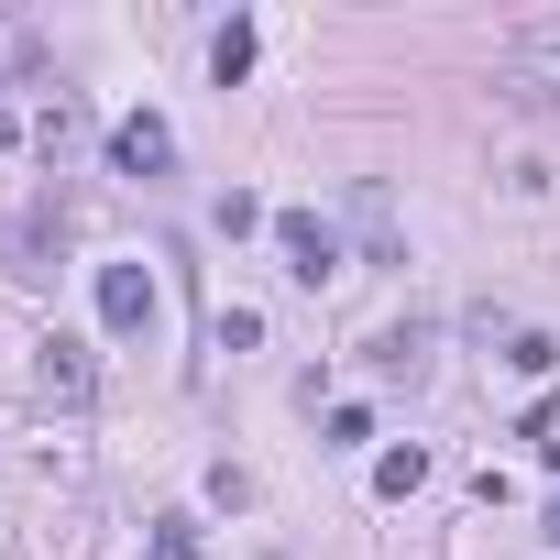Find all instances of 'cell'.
Returning a JSON list of instances; mask_svg holds the SVG:
<instances>
[{"mask_svg": "<svg viewBox=\"0 0 560 560\" xmlns=\"http://www.w3.org/2000/svg\"><path fill=\"white\" fill-rule=\"evenodd\" d=\"M538 538H560V494H549V516H538Z\"/></svg>", "mask_w": 560, "mask_h": 560, "instance_id": "5bb4252c", "label": "cell"}, {"mask_svg": "<svg viewBox=\"0 0 560 560\" xmlns=\"http://www.w3.org/2000/svg\"><path fill=\"white\" fill-rule=\"evenodd\" d=\"M110 165H121V176H165V165H176V132H165L154 110H132V121H110Z\"/></svg>", "mask_w": 560, "mask_h": 560, "instance_id": "5b68a950", "label": "cell"}, {"mask_svg": "<svg viewBox=\"0 0 560 560\" xmlns=\"http://www.w3.org/2000/svg\"><path fill=\"white\" fill-rule=\"evenodd\" d=\"M154 560H198V527H187V516H165V527H154Z\"/></svg>", "mask_w": 560, "mask_h": 560, "instance_id": "4fadbf2b", "label": "cell"}, {"mask_svg": "<svg viewBox=\"0 0 560 560\" xmlns=\"http://www.w3.org/2000/svg\"><path fill=\"white\" fill-rule=\"evenodd\" d=\"M494 89H505L516 110H560V12H527V23L505 34V67H494Z\"/></svg>", "mask_w": 560, "mask_h": 560, "instance_id": "6da1fadb", "label": "cell"}, {"mask_svg": "<svg viewBox=\"0 0 560 560\" xmlns=\"http://www.w3.org/2000/svg\"><path fill=\"white\" fill-rule=\"evenodd\" d=\"M56 242H67V209H56V198H45V209H34V220H23V231H12V275H23V287H45V275H56V264H45V253H56Z\"/></svg>", "mask_w": 560, "mask_h": 560, "instance_id": "8992f818", "label": "cell"}, {"mask_svg": "<svg viewBox=\"0 0 560 560\" xmlns=\"http://www.w3.org/2000/svg\"><path fill=\"white\" fill-rule=\"evenodd\" d=\"M100 319L132 341V330H154V275L143 264H100Z\"/></svg>", "mask_w": 560, "mask_h": 560, "instance_id": "277c9868", "label": "cell"}, {"mask_svg": "<svg viewBox=\"0 0 560 560\" xmlns=\"http://www.w3.org/2000/svg\"><path fill=\"white\" fill-rule=\"evenodd\" d=\"M89 385H100V374H89V341H67V330H56V341H34V407H67V418H78V407H89Z\"/></svg>", "mask_w": 560, "mask_h": 560, "instance_id": "3957f363", "label": "cell"}, {"mask_svg": "<svg viewBox=\"0 0 560 560\" xmlns=\"http://www.w3.org/2000/svg\"><path fill=\"white\" fill-rule=\"evenodd\" d=\"M209 67H220V89H231V78H242V67H253V23H231V34H220V45H209Z\"/></svg>", "mask_w": 560, "mask_h": 560, "instance_id": "8fae6325", "label": "cell"}, {"mask_svg": "<svg viewBox=\"0 0 560 560\" xmlns=\"http://www.w3.org/2000/svg\"><path fill=\"white\" fill-rule=\"evenodd\" d=\"M352 231L374 242V264H396V209H385V187H374V176L352 187Z\"/></svg>", "mask_w": 560, "mask_h": 560, "instance_id": "ba28073f", "label": "cell"}, {"mask_svg": "<svg viewBox=\"0 0 560 560\" xmlns=\"http://www.w3.org/2000/svg\"><path fill=\"white\" fill-rule=\"evenodd\" d=\"M418 483H429V451H418V440H407V451H385V462H374V494H418Z\"/></svg>", "mask_w": 560, "mask_h": 560, "instance_id": "30bf717a", "label": "cell"}, {"mask_svg": "<svg viewBox=\"0 0 560 560\" xmlns=\"http://www.w3.org/2000/svg\"><path fill=\"white\" fill-rule=\"evenodd\" d=\"M275 253H287L298 287H330V275H341V231L319 209H275Z\"/></svg>", "mask_w": 560, "mask_h": 560, "instance_id": "7a4b0ae2", "label": "cell"}, {"mask_svg": "<svg viewBox=\"0 0 560 560\" xmlns=\"http://www.w3.org/2000/svg\"><path fill=\"white\" fill-rule=\"evenodd\" d=\"M374 374H396V385H418V374H429V319H407V330H385V341H374Z\"/></svg>", "mask_w": 560, "mask_h": 560, "instance_id": "52a82bcc", "label": "cell"}, {"mask_svg": "<svg viewBox=\"0 0 560 560\" xmlns=\"http://www.w3.org/2000/svg\"><path fill=\"white\" fill-rule=\"evenodd\" d=\"M505 363H516V374H549V363H560V341H549V330H516V352H505Z\"/></svg>", "mask_w": 560, "mask_h": 560, "instance_id": "7c38bea8", "label": "cell"}, {"mask_svg": "<svg viewBox=\"0 0 560 560\" xmlns=\"http://www.w3.org/2000/svg\"><path fill=\"white\" fill-rule=\"evenodd\" d=\"M34 67H45V34L23 12H0V78H34Z\"/></svg>", "mask_w": 560, "mask_h": 560, "instance_id": "9c48e42d", "label": "cell"}]
</instances>
